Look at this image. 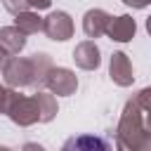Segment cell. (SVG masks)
I'll list each match as a JSON object with an SVG mask.
<instances>
[{"mask_svg": "<svg viewBox=\"0 0 151 151\" xmlns=\"http://www.w3.org/2000/svg\"><path fill=\"white\" fill-rule=\"evenodd\" d=\"M151 90L144 87L137 97H132L118 120L116 127V139H118V149H127V151H149L151 149Z\"/></svg>", "mask_w": 151, "mask_h": 151, "instance_id": "cell-1", "label": "cell"}, {"mask_svg": "<svg viewBox=\"0 0 151 151\" xmlns=\"http://www.w3.org/2000/svg\"><path fill=\"white\" fill-rule=\"evenodd\" d=\"M52 57L45 52H35L31 57H17L12 54L5 66H2V78L9 87L21 90V87H45V78L52 68Z\"/></svg>", "mask_w": 151, "mask_h": 151, "instance_id": "cell-2", "label": "cell"}, {"mask_svg": "<svg viewBox=\"0 0 151 151\" xmlns=\"http://www.w3.org/2000/svg\"><path fill=\"white\" fill-rule=\"evenodd\" d=\"M0 113H5L19 127H28V125L38 123L35 99L17 92L14 87H2L0 90Z\"/></svg>", "mask_w": 151, "mask_h": 151, "instance_id": "cell-3", "label": "cell"}, {"mask_svg": "<svg viewBox=\"0 0 151 151\" xmlns=\"http://www.w3.org/2000/svg\"><path fill=\"white\" fill-rule=\"evenodd\" d=\"M45 87L57 94V97H71L78 90V78L71 68H61V66H52L47 78H45Z\"/></svg>", "mask_w": 151, "mask_h": 151, "instance_id": "cell-4", "label": "cell"}, {"mask_svg": "<svg viewBox=\"0 0 151 151\" xmlns=\"http://www.w3.org/2000/svg\"><path fill=\"white\" fill-rule=\"evenodd\" d=\"M42 31H45V35H47L50 40L64 42V40H68V38L73 35V19H71L66 12H61V9L50 12V14L42 19Z\"/></svg>", "mask_w": 151, "mask_h": 151, "instance_id": "cell-5", "label": "cell"}, {"mask_svg": "<svg viewBox=\"0 0 151 151\" xmlns=\"http://www.w3.org/2000/svg\"><path fill=\"white\" fill-rule=\"evenodd\" d=\"M109 76L116 85L120 87H130L134 83V73H132V61L125 52H113L111 54V64H109Z\"/></svg>", "mask_w": 151, "mask_h": 151, "instance_id": "cell-6", "label": "cell"}, {"mask_svg": "<svg viewBox=\"0 0 151 151\" xmlns=\"http://www.w3.org/2000/svg\"><path fill=\"white\" fill-rule=\"evenodd\" d=\"M137 33V24L130 14H120V17H111L109 24H106V31L104 35H109L111 40L116 42H130Z\"/></svg>", "mask_w": 151, "mask_h": 151, "instance_id": "cell-7", "label": "cell"}, {"mask_svg": "<svg viewBox=\"0 0 151 151\" xmlns=\"http://www.w3.org/2000/svg\"><path fill=\"white\" fill-rule=\"evenodd\" d=\"M73 61H76V66L83 68V71H94V68H99V64H101V52H99V47L94 45V40H83V42H78L76 50H73Z\"/></svg>", "mask_w": 151, "mask_h": 151, "instance_id": "cell-8", "label": "cell"}, {"mask_svg": "<svg viewBox=\"0 0 151 151\" xmlns=\"http://www.w3.org/2000/svg\"><path fill=\"white\" fill-rule=\"evenodd\" d=\"M109 19H111V14L104 12V9H99V7L87 9L85 17H83V31H85V35L87 38H101L104 31H106Z\"/></svg>", "mask_w": 151, "mask_h": 151, "instance_id": "cell-9", "label": "cell"}, {"mask_svg": "<svg viewBox=\"0 0 151 151\" xmlns=\"http://www.w3.org/2000/svg\"><path fill=\"white\" fill-rule=\"evenodd\" d=\"M0 47L12 57L19 54L26 47V33H21L17 26H2L0 28Z\"/></svg>", "mask_w": 151, "mask_h": 151, "instance_id": "cell-10", "label": "cell"}, {"mask_svg": "<svg viewBox=\"0 0 151 151\" xmlns=\"http://www.w3.org/2000/svg\"><path fill=\"white\" fill-rule=\"evenodd\" d=\"M35 99V106H38V123H50L54 116H57V97L52 92H42V90H35L33 94Z\"/></svg>", "mask_w": 151, "mask_h": 151, "instance_id": "cell-11", "label": "cell"}, {"mask_svg": "<svg viewBox=\"0 0 151 151\" xmlns=\"http://www.w3.org/2000/svg\"><path fill=\"white\" fill-rule=\"evenodd\" d=\"M14 17H17V19H14V26H17L21 33L33 35V33L42 31V17H38L35 9H24V12H17Z\"/></svg>", "mask_w": 151, "mask_h": 151, "instance_id": "cell-12", "label": "cell"}, {"mask_svg": "<svg viewBox=\"0 0 151 151\" xmlns=\"http://www.w3.org/2000/svg\"><path fill=\"white\" fill-rule=\"evenodd\" d=\"M64 149H90V151H106L109 149V142H104L101 137H90V134H83V137H73L64 144Z\"/></svg>", "mask_w": 151, "mask_h": 151, "instance_id": "cell-13", "label": "cell"}, {"mask_svg": "<svg viewBox=\"0 0 151 151\" xmlns=\"http://www.w3.org/2000/svg\"><path fill=\"white\" fill-rule=\"evenodd\" d=\"M2 5H5V9H7V12H12V14L28 9V2H26V0H2Z\"/></svg>", "mask_w": 151, "mask_h": 151, "instance_id": "cell-14", "label": "cell"}, {"mask_svg": "<svg viewBox=\"0 0 151 151\" xmlns=\"http://www.w3.org/2000/svg\"><path fill=\"white\" fill-rule=\"evenodd\" d=\"M26 2H28V7H31V9H35V12L47 9V7L52 5V0H26Z\"/></svg>", "mask_w": 151, "mask_h": 151, "instance_id": "cell-15", "label": "cell"}, {"mask_svg": "<svg viewBox=\"0 0 151 151\" xmlns=\"http://www.w3.org/2000/svg\"><path fill=\"white\" fill-rule=\"evenodd\" d=\"M123 2H125L127 7H134V9H144V7H146L151 0H123Z\"/></svg>", "mask_w": 151, "mask_h": 151, "instance_id": "cell-16", "label": "cell"}, {"mask_svg": "<svg viewBox=\"0 0 151 151\" xmlns=\"http://www.w3.org/2000/svg\"><path fill=\"white\" fill-rule=\"evenodd\" d=\"M7 59H9V54H7V52L0 47V71H2V66H5V61H7Z\"/></svg>", "mask_w": 151, "mask_h": 151, "instance_id": "cell-17", "label": "cell"}, {"mask_svg": "<svg viewBox=\"0 0 151 151\" xmlns=\"http://www.w3.org/2000/svg\"><path fill=\"white\" fill-rule=\"evenodd\" d=\"M0 90H2V85H0Z\"/></svg>", "mask_w": 151, "mask_h": 151, "instance_id": "cell-18", "label": "cell"}]
</instances>
